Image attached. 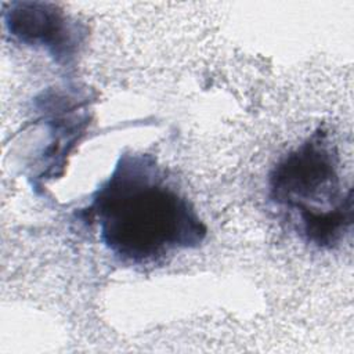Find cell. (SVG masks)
Listing matches in <instances>:
<instances>
[{
    "mask_svg": "<svg viewBox=\"0 0 354 354\" xmlns=\"http://www.w3.org/2000/svg\"><path fill=\"white\" fill-rule=\"evenodd\" d=\"M271 201L288 210L300 234L322 249L337 246L353 224V188L340 176V158L322 129L285 155L271 170Z\"/></svg>",
    "mask_w": 354,
    "mask_h": 354,
    "instance_id": "7a4b0ae2",
    "label": "cell"
},
{
    "mask_svg": "<svg viewBox=\"0 0 354 354\" xmlns=\"http://www.w3.org/2000/svg\"><path fill=\"white\" fill-rule=\"evenodd\" d=\"M3 18L12 37L26 46L44 48L61 65L76 58L87 35L84 25L53 3H7Z\"/></svg>",
    "mask_w": 354,
    "mask_h": 354,
    "instance_id": "3957f363",
    "label": "cell"
},
{
    "mask_svg": "<svg viewBox=\"0 0 354 354\" xmlns=\"http://www.w3.org/2000/svg\"><path fill=\"white\" fill-rule=\"evenodd\" d=\"M104 246L129 264L198 248L207 228L166 170L148 153H123L82 212Z\"/></svg>",
    "mask_w": 354,
    "mask_h": 354,
    "instance_id": "6da1fadb",
    "label": "cell"
}]
</instances>
